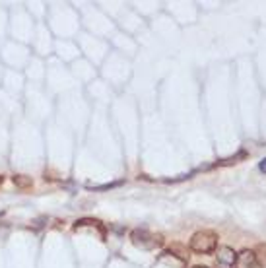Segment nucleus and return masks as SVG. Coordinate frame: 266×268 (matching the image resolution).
<instances>
[{
  "label": "nucleus",
  "instance_id": "obj_1",
  "mask_svg": "<svg viewBox=\"0 0 266 268\" xmlns=\"http://www.w3.org/2000/svg\"><path fill=\"white\" fill-rule=\"evenodd\" d=\"M218 247V235L214 231H208V230H202V231H196L192 237H190V249L194 253H200V255H210L214 253Z\"/></svg>",
  "mask_w": 266,
  "mask_h": 268
},
{
  "label": "nucleus",
  "instance_id": "obj_2",
  "mask_svg": "<svg viewBox=\"0 0 266 268\" xmlns=\"http://www.w3.org/2000/svg\"><path fill=\"white\" fill-rule=\"evenodd\" d=\"M131 241L134 247L144 249V251H152L163 245V237L159 233H152L148 230H134L131 233Z\"/></svg>",
  "mask_w": 266,
  "mask_h": 268
},
{
  "label": "nucleus",
  "instance_id": "obj_3",
  "mask_svg": "<svg viewBox=\"0 0 266 268\" xmlns=\"http://www.w3.org/2000/svg\"><path fill=\"white\" fill-rule=\"evenodd\" d=\"M237 255L233 253L231 247H220L218 257H216V268H233Z\"/></svg>",
  "mask_w": 266,
  "mask_h": 268
},
{
  "label": "nucleus",
  "instance_id": "obj_4",
  "mask_svg": "<svg viewBox=\"0 0 266 268\" xmlns=\"http://www.w3.org/2000/svg\"><path fill=\"white\" fill-rule=\"evenodd\" d=\"M235 268H263V267L259 265L255 253L249 251V249H245V251H241V253L237 255V259H235Z\"/></svg>",
  "mask_w": 266,
  "mask_h": 268
},
{
  "label": "nucleus",
  "instance_id": "obj_5",
  "mask_svg": "<svg viewBox=\"0 0 266 268\" xmlns=\"http://www.w3.org/2000/svg\"><path fill=\"white\" fill-rule=\"evenodd\" d=\"M14 185L18 187V189H21V191H27V189H31L33 187V181H31V177H27V175H14Z\"/></svg>",
  "mask_w": 266,
  "mask_h": 268
},
{
  "label": "nucleus",
  "instance_id": "obj_6",
  "mask_svg": "<svg viewBox=\"0 0 266 268\" xmlns=\"http://www.w3.org/2000/svg\"><path fill=\"white\" fill-rule=\"evenodd\" d=\"M253 253H255V257H257L259 265L265 268L266 267V243H261V245H257Z\"/></svg>",
  "mask_w": 266,
  "mask_h": 268
},
{
  "label": "nucleus",
  "instance_id": "obj_7",
  "mask_svg": "<svg viewBox=\"0 0 266 268\" xmlns=\"http://www.w3.org/2000/svg\"><path fill=\"white\" fill-rule=\"evenodd\" d=\"M259 169H261L263 173H266V157L263 159V161H261V163H259Z\"/></svg>",
  "mask_w": 266,
  "mask_h": 268
},
{
  "label": "nucleus",
  "instance_id": "obj_8",
  "mask_svg": "<svg viewBox=\"0 0 266 268\" xmlns=\"http://www.w3.org/2000/svg\"><path fill=\"white\" fill-rule=\"evenodd\" d=\"M2 183H4V179H2V175H0V185H2Z\"/></svg>",
  "mask_w": 266,
  "mask_h": 268
},
{
  "label": "nucleus",
  "instance_id": "obj_9",
  "mask_svg": "<svg viewBox=\"0 0 266 268\" xmlns=\"http://www.w3.org/2000/svg\"><path fill=\"white\" fill-rule=\"evenodd\" d=\"M0 216H2V212H0Z\"/></svg>",
  "mask_w": 266,
  "mask_h": 268
}]
</instances>
